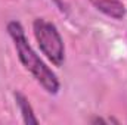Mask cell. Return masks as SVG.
<instances>
[{"instance_id":"obj_1","label":"cell","mask_w":127,"mask_h":125,"mask_svg":"<svg viewBox=\"0 0 127 125\" xmlns=\"http://www.w3.org/2000/svg\"><path fill=\"white\" fill-rule=\"evenodd\" d=\"M7 32L10 35V38L13 40L16 53L21 63L24 65V68L35 78V81L50 94H56L59 91V81L55 75V72H52V69H49L46 66V63L43 62L38 55L32 50L30 46L24 28L19 22L12 21L7 24Z\"/></svg>"},{"instance_id":"obj_2","label":"cell","mask_w":127,"mask_h":125,"mask_svg":"<svg viewBox=\"0 0 127 125\" xmlns=\"http://www.w3.org/2000/svg\"><path fill=\"white\" fill-rule=\"evenodd\" d=\"M32 30L43 55H46V58L55 66H61L65 59V47L58 28L52 22L38 18L34 21Z\"/></svg>"},{"instance_id":"obj_3","label":"cell","mask_w":127,"mask_h":125,"mask_svg":"<svg viewBox=\"0 0 127 125\" xmlns=\"http://www.w3.org/2000/svg\"><path fill=\"white\" fill-rule=\"evenodd\" d=\"M97 10L103 12L106 16L114 19H123L126 15L124 4L118 0H90Z\"/></svg>"},{"instance_id":"obj_4","label":"cell","mask_w":127,"mask_h":125,"mask_svg":"<svg viewBox=\"0 0 127 125\" xmlns=\"http://www.w3.org/2000/svg\"><path fill=\"white\" fill-rule=\"evenodd\" d=\"M15 100H16V104L19 106L21 109V113H22V118H24V122L25 124H38V119L34 116V110H32L30 102L27 100V97L24 94H21L19 91H15Z\"/></svg>"}]
</instances>
